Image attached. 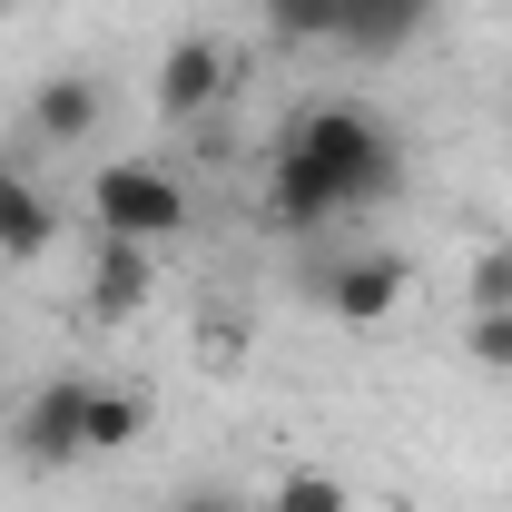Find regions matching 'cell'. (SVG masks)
Wrapping results in <instances>:
<instances>
[{
	"label": "cell",
	"instance_id": "obj_8",
	"mask_svg": "<svg viewBox=\"0 0 512 512\" xmlns=\"http://www.w3.org/2000/svg\"><path fill=\"white\" fill-rule=\"evenodd\" d=\"M99 109H109V99H99V79H79V69H60V79L30 89V128H40L50 148H79V138L99 128Z\"/></svg>",
	"mask_w": 512,
	"mask_h": 512
},
{
	"label": "cell",
	"instance_id": "obj_5",
	"mask_svg": "<svg viewBox=\"0 0 512 512\" xmlns=\"http://www.w3.org/2000/svg\"><path fill=\"white\" fill-rule=\"evenodd\" d=\"M434 20H444V0H335V50H355V60H404Z\"/></svg>",
	"mask_w": 512,
	"mask_h": 512
},
{
	"label": "cell",
	"instance_id": "obj_13",
	"mask_svg": "<svg viewBox=\"0 0 512 512\" xmlns=\"http://www.w3.org/2000/svg\"><path fill=\"white\" fill-rule=\"evenodd\" d=\"M463 355H473L483 375H503V384H512V306H493V316L463 325Z\"/></svg>",
	"mask_w": 512,
	"mask_h": 512
},
{
	"label": "cell",
	"instance_id": "obj_12",
	"mask_svg": "<svg viewBox=\"0 0 512 512\" xmlns=\"http://www.w3.org/2000/svg\"><path fill=\"white\" fill-rule=\"evenodd\" d=\"M266 512H355V493H345L335 473H286V483L266 493Z\"/></svg>",
	"mask_w": 512,
	"mask_h": 512
},
{
	"label": "cell",
	"instance_id": "obj_3",
	"mask_svg": "<svg viewBox=\"0 0 512 512\" xmlns=\"http://www.w3.org/2000/svg\"><path fill=\"white\" fill-rule=\"evenodd\" d=\"M89 384H99V375H50L30 404H20V424H10L20 463H40V473L89 463Z\"/></svg>",
	"mask_w": 512,
	"mask_h": 512
},
{
	"label": "cell",
	"instance_id": "obj_2",
	"mask_svg": "<svg viewBox=\"0 0 512 512\" xmlns=\"http://www.w3.org/2000/svg\"><path fill=\"white\" fill-rule=\"evenodd\" d=\"M89 207H99V237H128V247H168L188 227V188L158 168V158H119L89 178Z\"/></svg>",
	"mask_w": 512,
	"mask_h": 512
},
{
	"label": "cell",
	"instance_id": "obj_9",
	"mask_svg": "<svg viewBox=\"0 0 512 512\" xmlns=\"http://www.w3.org/2000/svg\"><path fill=\"white\" fill-rule=\"evenodd\" d=\"M50 237H60L50 197L30 188L20 168H0V256H50Z\"/></svg>",
	"mask_w": 512,
	"mask_h": 512
},
{
	"label": "cell",
	"instance_id": "obj_7",
	"mask_svg": "<svg viewBox=\"0 0 512 512\" xmlns=\"http://www.w3.org/2000/svg\"><path fill=\"white\" fill-rule=\"evenodd\" d=\"M158 296V256L128 247V237H109V247L89 256V316H138Z\"/></svg>",
	"mask_w": 512,
	"mask_h": 512
},
{
	"label": "cell",
	"instance_id": "obj_6",
	"mask_svg": "<svg viewBox=\"0 0 512 512\" xmlns=\"http://www.w3.org/2000/svg\"><path fill=\"white\" fill-rule=\"evenodd\" d=\"M227 99V50L217 40H178L168 60H158V109L168 119H197V109H217Z\"/></svg>",
	"mask_w": 512,
	"mask_h": 512
},
{
	"label": "cell",
	"instance_id": "obj_4",
	"mask_svg": "<svg viewBox=\"0 0 512 512\" xmlns=\"http://www.w3.org/2000/svg\"><path fill=\"white\" fill-rule=\"evenodd\" d=\"M404 286H414V266H404V256H384V247L335 256V266L316 276V296L335 306V325H365V335H375V325L404 306Z\"/></svg>",
	"mask_w": 512,
	"mask_h": 512
},
{
	"label": "cell",
	"instance_id": "obj_11",
	"mask_svg": "<svg viewBox=\"0 0 512 512\" xmlns=\"http://www.w3.org/2000/svg\"><path fill=\"white\" fill-rule=\"evenodd\" d=\"M256 20H266L276 40H296V50H306V40H335V0H256Z\"/></svg>",
	"mask_w": 512,
	"mask_h": 512
},
{
	"label": "cell",
	"instance_id": "obj_14",
	"mask_svg": "<svg viewBox=\"0 0 512 512\" xmlns=\"http://www.w3.org/2000/svg\"><path fill=\"white\" fill-rule=\"evenodd\" d=\"M463 286H473V316H493V306H512V247H483Z\"/></svg>",
	"mask_w": 512,
	"mask_h": 512
},
{
	"label": "cell",
	"instance_id": "obj_16",
	"mask_svg": "<svg viewBox=\"0 0 512 512\" xmlns=\"http://www.w3.org/2000/svg\"><path fill=\"white\" fill-rule=\"evenodd\" d=\"M503 119H512V109H503Z\"/></svg>",
	"mask_w": 512,
	"mask_h": 512
},
{
	"label": "cell",
	"instance_id": "obj_10",
	"mask_svg": "<svg viewBox=\"0 0 512 512\" xmlns=\"http://www.w3.org/2000/svg\"><path fill=\"white\" fill-rule=\"evenodd\" d=\"M148 434V394L138 384H89V453H128Z\"/></svg>",
	"mask_w": 512,
	"mask_h": 512
},
{
	"label": "cell",
	"instance_id": "obj_1",
	"mask_svg": "<svg viewBox=\"0 0 512 512\" xmlns=\"http://www.w3.org/2000/svg\"><path fill=\"white\" fill-rule=\"evenodd\" d=\"M394 188H404V138H394L375 109H355V99L296 109V128H286L276 158H266V217H276L286 237L335 227V217H355V207H384Z\"/></svg>",
	"mask_w": 512,
	"mask_h": 512
},
{
	"label": "cell",
	"instance_id": "obj_15",
	"mask_svg": "<svg viewBox=\"0 0 512 512\" xmlns=\"http://www.w3.org/2000/svg\"><path fill=\"white\" fill-rule=\"evenodd\" d=\"M168 512H247V503H237V493H217V483H197V493H178Z\"/></svg>",
	"mask_w": 512,
	"mask_h": 512
}]
</instances>
